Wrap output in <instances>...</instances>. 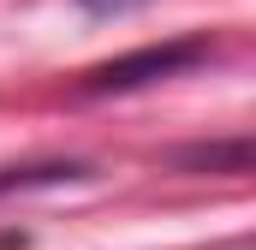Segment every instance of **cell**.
I'll use <instances>...</instances> for the list:
<instances>
[{
	"instance_id": "obj_1",
	"label": "cell",
	"mask_w": 256,
	"mask_h": 250,
	"mask_svg": "<svg viewBox=\"0 0 256 250\" xmlns=\"http://www.w3.org/2000/svg\"><path fill=\"white\" fill-rule=\"evenodd\" d=\"M208 60V42H149V48H137V54H120V60H102L84 72V96H126V90H149V84H161V78H173V72H185V66Z\"/></svg>"
}]
</instances>
